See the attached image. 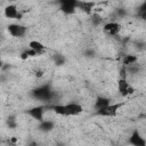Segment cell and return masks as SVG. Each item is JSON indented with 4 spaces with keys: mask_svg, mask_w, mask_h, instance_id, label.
I'll return each mask as SVG.
<instances>
[{
    "mask_svg": "<svg viewBox=\"0 0 146 146\" xmlns=\"http://www.w3.org/2000/svg\"><path fill=\"white\" fill-rule=\"evenodd\" d=\"M31 95L38 99V100H50L54 97V92L52 90L49 88V86H41L38 87L36 89L32 90Z\"/></svg>",
    "mask_w": 146,
    "mask_h": 146,
    "instance_id": "cell-1",
    "label": "cell"
},
{
    "mask_svg": "<svg viewBox=\"0 0 146 146\" xmlns=\"http://www.w3.org/2000/svg\"><path fill=\"white\" fill-rule=\"evenodd\" d=\"M123 103H115V104H110L108 106L102 108V110H97L96 114L100 115V116H106V117H113L117 114L119 110L122 107Z\"/></svg>",
    "mask_w": 146,
    "mask_h": 146,
    "instance_id": "cell-2",
    "label": "cell"
},
{
    "mask_svg": "<svg viewBox=\"0 0 146 146\" xmlns=\"http://www.w3.org/2000/svg\"><path fill=\"white\" fill-rule=\"evenodd\" d=\"M117 90L122 97H127L135 92V88L129 83V81L127 79H121V78H119L117 80Z\"/></svg>",
    "mask_w": 146,
    "mask_h": 146,
    "instance_id": "cell-3",
    "label": "cell"
},
{
    "mask_svg": "<svg viewBox=\"0 0 146 146\" xmlns=\"http://www.w3.org/2000/svg\"><path fill=\"white\" fill-rule=\"evenodd\" d=\"M8 32L15 38H21L26 33V27L22 24H10L8 25Z\"/></svg>",
    "mask_w": 146,
    "mask_h": 146,
    "instance_id": "cell-4",
    "label": "cell"
},
{
    "mask_svg": "<svg viewBox=\"0 0 146 146\" xmlns=\"http://www.w3.org/2000/svg\"><path fill=\"white\" fill-rule=\"evenodd\" d=\"M129 143L131 145H135V146H145L146 145V140L139 133L138 130H133V132L131 133V136L129 138Z\"/></svg>",
    "mask_w": 146,
    "mask_h": 146,
    "instance_id": "cell-5",
    "label": "cell"
},
{
    "mask_svg": "<svg viewBox=\"0 0 146 146\" xmlns=\"http://www.w3.org/2000/svg\"><path fill=\"white\" fill-rule=\"evenodd\" d=\"M43 113H44V107L43 106H35L32 107L27 111V114L30 116H32L33 119H35L36 121L41 122L43 120Z\"/></svg>",
    "mask_w": 146,
    "mask_h": 146,
    "instance_id": "cell-6",
    "label": "cell"
},
{
    "mask_svg": "<svg viewBox=\"0 0 146 146\" xmlns=\"http://www.w3.org/2000/svg\"><path fill=\"white\" fill-rule=\"evenodd\" d=\"M5 16L9 19H18L21 18V14L15 5H8L5 8Z\"/></svg>",
    "mask_w": 146,
    "mask_h": 146,
    "instance_id": "cell-7",
    "label": "cell"
},
{
    "mask_svg": "<svg viewBox=\"0 0 146 146\" xmlns=\"http://www.w3.org/2000/svg\"><path fill=\"white\" fill-rule=\"evenodd\" d=\"M120 29H121V26H120V24L116 23V22H110V23L104 24V26H103V30H104L107 34H110V35H116V34L119 33Z\"/></svg>",
    "mask_w": 146,
    "mask_h": 146,
    "instance_id": "cell-8",
    "label": "cell"
},
{
    "mask_svg": "<svg viewBox=\"0 0 146 146\" xmlns=\"http://www.w3.org/2000/svg\"><path fill=\"white\" fill-rule=\"evenodd\" d=\"M65 107H66L67 116L68 115H73V116L79 115L82 112V110H83L82 106L80 104H78V103H68V104L65 105Z\"/></svg>",
    "mask_w": 146,
    "mask_h": 146,
    "instance_id": "cell-9",
    "label": "cell"
},
{
    "mask_svg": "<svg viewBox=\"0 0 146 146\" xmlns=\"http://www.w3.org/2000/svg\"><path fill=\"white\" fill-rule=\"evenodd\" d=\"M110 104H111V99H110V98L104 97V96H99V97L96 98L95 104H94V107H95V110L97 111V110H102V108L108 106Z\"/></svg>",
    "mask_w": 146,
    "mask_h": 146,
    "instance_id": "cell-10",
    "label": "cell"
},
{
    "mask_svg": "<svg viewBox=\"0 0 146 146\" xmlns=\"http://www.w3.org/2000/svg\"><path fill=\"white\" fill-rule=\"evenodd\" d=\"M95 3L92 1H79V5H78V9L82 10L83 13L86 14H91L92 11V8H94Z\"/></svg>",
    "mask_w": 146,
    "mask_h": 146,
    "instance_id": "cell-11",
    "label": "cell"
},
{
    "mask_svg": "<svg viewBox=\"0 0 146 146\" xmlns=\"http://www.w3.org/2000/svg\"><path fill=\"white\" fill-rule=\"evenodd\" d=\"M29 47H30L31 49L35 50L39 55L42 54V52L44 51V49H46V46H43V43H41V42L38 41V40H32V41H30Z\"/></svg>",
    "mask_w": 146,
    "mask_h": 146,
    "instance_id": "cell-12",
    "label": "cell"
},
{
    "mask_svg": "<svg viewBox=\"0 0 146 146\" xmlns=\"http://www.w3.org/2000/svg\"><path fill=\"white\" fill-rule=\"evenodd\" d=\"M39 129L43 132H49L54 129V122L49 120H42L39 124Z\"/></svg>",
    "mask_w": 146,
    "mask_h": 146,
    "instance_id": "cell-13",
    "label": "cell"
},
{
    "mask_svg": "<svg viewBox=\"0 0 146 146\" xmlns=\"http://www.w3.org/2000/svg\"><path fill=\"white\" fill-rule=\"evenodd\" d=\"M51 110L55 112V114L60 115V116H67V112H66V107L65 105H60V104H56L51 106Z\"/></svg>",
    "mask_w": 146,
    "mask_h": 146,
    "instance_id": "cell-14",
    "label": "cell"
},
{
    "mask_svg": "<svg viewBox=\"0 0 146 146\" xmlns=\"http://www.w3.org/2000/svg\"><path fill=\"white\" fill-rule=\"evenodd\" d=\"M137 62V56L135 55H125L122 59V64L125 65V66H129V65H132Z\"/></svg>",
    "mask_w": 146,
    "mask_h": 146,
    "instance_id": "cell-15",
    "label": "cell"
},
{
    "mask_svg": "<svg viewBox=\"0 0 146 146\" xmlns=\"http://www.w3.org/2000/svg\"><path fill=\"white\" fill-rule=\"evenodd\" d=\"M59 9L62 10V13H64L65 15H71L75 11V9H78L76 7H73V6H66V5H60L59 6Z\"/></svg>",
    "mask_w": 146,
    "mask_h": 146,
    "instance_id": "cell-16",
    "label": "cell"
},
{
    "mask_svg": "<svg viewBox=\"0 0 146 146\" xmlns=\"http://www.w3.org/2000/svg\"><path fill=\"white\" fill-rule=\"evenodd\" d=\"M59 6L60 5H66V6H73V7H76L78 8V5H79V1L80 0H57Z\"/></svg>",
    "mask_w": 146,
    "mask_h": 146,
    "instance_id": "cell-17",
    "label": "cell"
},
{
    "mask_svg": "<svg viewBox=\"0 0 146 146\" xmlns=\"http://www.w3.org/2000/svg\"><path fill=\"white\" fill-rule=\"evenodd\" d=\"M102 21H103V18H102V16H100L99 14H92V15H91V23H92L95 26L99 25V24L102 23Z\"/></svg>",
    "mask_w": 146,
    "mask_h": 146,
    "instance_id": "cell-18",
    "label": "cell"
},
{
    "mask_svg": "<svg viewBox=\"0 0 146 146\" xmlns=\"http://www.w3.org/2000/svg\"><path fill=\"white\" fill-rule=\"evenodd\" d=\"M127 75H128V68L125 65H122V67L120 68L119 71V78L121 79H127Z\"/></svg>",
    "mask_w": 146,
    "mask_h": 146,
    "instance_id": "cell-19",
    "label": "cell"
},
{
    "mask_svg": "<svg viewBox=\"0 0 146 146\" xmlns=\"http://www.w3.org/2000/svg\"><path fill=\"white\" fill-rule=\"evenodd\" d=\"M54 59H55V64L56 65H63L64 64V62H65V58L62 56V55H56L55 57H54Z\"/></svg>",
    "mask_w": 146,
    "mask_h": 146,
    "instance_id": "cell-20",
    "label": "cell"
},
{
    "mask_svg": "<svg viewBox=\"0 0 146 146\" xmlns=\"http://www.w3.org/2000/svg\"><path fill=\"white\" fill-rule=\"evenodd\" d=\"M139 13H146V1L139 7Z\"/></svg>",
    "mask_w": 146,
    "mask_h": 146,
    "instance_id": "cell-21",
    "label": "cell"
},
{
    "mask_svg": "<svg viewBox=\"0 0 146 146\" xmlns=\"http://www.w3.org/2000/svg\"><path fill=\"white\" fill-rule=\"evenodd\" d=\"M42 75H43V72H42L41 70H36V71H35V76H36V78H41Z\"/></svg>",
    "mask_w": 146,
    "mask_h": 146,
    "instance_id": "cell-22",
    "label": "cell"
}]
</instances>
